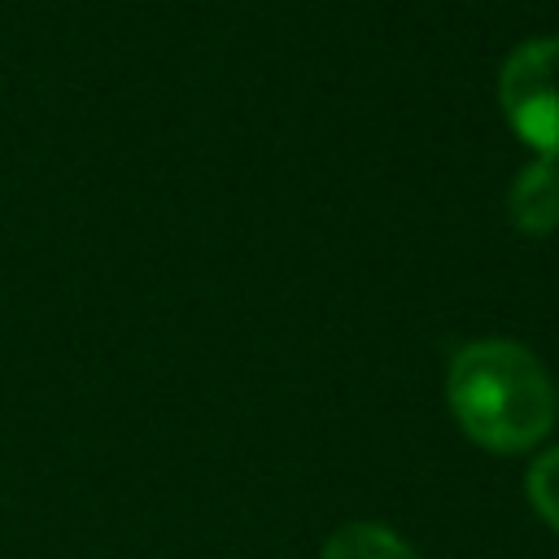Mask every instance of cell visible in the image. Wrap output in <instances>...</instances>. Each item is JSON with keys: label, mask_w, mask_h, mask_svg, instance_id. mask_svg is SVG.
<instances>
[{"label": "cell", "mask_w": 559, "mask_h": 559, "mask_svg": "<svg viewBox=\"0 0 559 559\" xmlns=\"http://www.w3.org/2000/svg\"><path fill=\"white\" fill-rule=\"evenodd\" d=\"M450 411L459 428L498 454L533 450L555 428V384L515 341H472L450 362Z\"/></svg>", "instance_id": "1"}, {"label": "cell", "mask_w": 559, "mask_h": 559, "mask_svg": "<svg viewBox=\"0 0 559 559\" xmlns=\"http://www.w3.org/2000/svg\"><path fill=\"white\" fill-rule=\"evenodd\" d=\"M498 105L537 157L559 162V39H528L502 61Z\"/></svg>", "instance_id": "2"}, {"label": "cell", "mask_w": 559, "mask_h": 559, "mask_svg": "<svg viewBox=\"0 0 559 559\" xmlns=\"http://www.w3.org/2000/svg\"><path fill=\"white\" fill-rule=\"evenodd\" d=\"M507 210L524 236H550L559 227V162L537 157L533 166H524L507 197Z\"/></svg>", "instance_id": "3"}, {"label": "cell", "mask_w": 559, "mask_h": 559, "mask_svg": "<svg viewBox=\"0 0 559 559\" xmlns=\"http://www.w3.org/2000/svg\"><path fill=\"white\" fill-rule=\"evenodd\" d=\"M319 559H419V555L380 524H345L323 542Z\"/></svg>", "instance_id": "4"}, {"label": "cell", "mask_w": 559, "mask_h": 559, "mask_svg": "<svg viewBox=\"0 0 559 559\" xmlns=\"http://www.w3.org/2000/svg\"><path fill=\"white\" fill-rule=\"evenodd\" d=\"M528 502H533V511L559 533V445L546 450V454L528 467Z\"/></svg>", "instance_id": "5"}]
</instances>
